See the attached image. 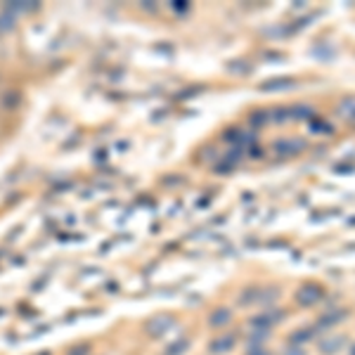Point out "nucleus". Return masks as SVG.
Here are the masks:
<instances>
[{"label":"nucleus","mask_w":355,"mask_h":355,"mask_svg":"<svg viewBox=\"0 0 355 355\" xmlns=\"http://www.w3.org/2000/svg\"><path fill=\"white\" fill-rule=\"evenodd\" d=\"M282 355H306V350L303 348H299V346H289L287 350H284V353Z\"/></svg>","instance_id":"f8f14e48"},{"label":"nucleus","mask_w":355,"mask_h":355,"mask_svg":"<svg viewBox=\"0 0 355 355\" xmlns=\"http://www.w3.org/2000/svg\"><path fill=\"white\" fill-rule=\"evenodd\" d=\"M341 346H343V339H339V336H336V339H327V341H322L320 343V350L324 355H334L336 350H341Z\"/></svg>","instance_id":"0eeeda50"},{"label":"nucleus","mask_w":355,"mask_h":355,"mask_svg":"<svg viewBox=\"0 0 355 355\" xmlns=\"http://www.w3.org/2000/svg\"><path fill=\"white\" fill-rule=\"evenodd\" d=\"M296 83L294 78H275V81H268L260 85V90H287V88H294Z\"/></svg>","instance_id":"39448f33"},{"label":"nucleus","mask_w":355,"mask_h":355,"mask_svg":"<svg viewBox=\"0 0 355 355\" xmlns=\"http://www.w3.org/2000/svg\"><path fill=\"white\" fill-rule=\"evenodd\" d=\"M294 114H299L296 119H310V109H308V107H296Z\"/></svg>","instance_id":"9d476101"},{"label":"nucleus","mask_w":355,"mask_h":355,"mask_svg":"<svg viewBox=\"0 0 355 355\" xmlns=\"http://www.w3.org/2000/svg\"><path fill=\"white\" fill-rule=\"evenodd\" d=\"M232 348V336H225V339H218V341L211 346V353H223V350Z\"/></svg>","instance_id":"1a4fd4ad"},{"label":"nucleus","mask_w":355,"mask_h":355,"mask_svg":"<svg viewBox=\"0 0 355 355\" xmlns=\"http://www.w3.org/2000/svg\"><path fill=\"white\" fill-rule=\"evenodd\" d=\"M313 334H315V329H299V332H294V334L289 336V343H291V346L306 343V341H310V339H313Z\"/></svg>","instance_id":"423d86ee"},{"label":"nucleus","mask_w":355,"mask_h":355,"mask_svg":"<svg viewBox=\"0 0 355 355\" xmlns=\"http://www.w3.org/2000/svg\"><path fill=\"white\" fill-rule=\"evenodd\" d=\"M303 147H306V142H303V140H280V142L275 144V150L280 152V154H287V157H291V154H299Z\"/></svg>","instance_id":"f03ea898"},{"label":"nucleus","mask_w":355,"mask_h":355,"mask_svg":"<svg viewBox=\"0 0 355 355\" xmlns=\"http://www.w3.org/2000/svg\"><path fill=\"white\" fill-rule=\"evenodd\" d=\"M339 114L343 119H355V97H346L341 104H339Z\"/></svg>","instance_id":"6e6552de"},{"label":"nucleus","mask_w":355,"mask_h":355,"mask_svg":"<svg viewBox=\"0 0 355 355\" xmlns=\"http://www.w3.org/2000/svg\"><path fill=\"white\" fill-rule=\"evenodd\" d=\"M249 355H268V353L263 348H251V350H249Z\"/></svg>","instance_id":"2eb2a0df"},{"label":"nucleus","mask_w":355,"mask_h":355,"mask_svg":"<svg viewBox=\"0 0 355 355\" xmlns=\"http://www.w3.org/2000/svg\"><path fill=\"white\" fill-rule=\"evenodd\" d=\"M346 310H329V313H324L320 317V320H317V324H320L322 329H327V327H334V324H339V322L343 320V317H346Z\"/></svg>","instance_id":"7ed1b4c3"},{"label":"nucleus","mask_w":355,"mask_h":355,"mask_svg":"<svg viewBox=\"0 0 355 355\" xmlns=\"http://www.w3.org/2000/svg\"><path fill=\"white\" fill-rule=\"evenodd\" d=\"M230 310L227 308H216L211 313V317H209V322H211V327H216V329H220V327H225L227 322H230Z\"/></svg>","instance_id":"20e7f679"},{"label":"nucleus","mask_w":355,"mask_h":355,"mask_svg":"<svg viewBox=\"0 0 355 355\" xmlns=\"http://www.w3.org/2000/svg\"><path fill=\"white\" fill-rule=\"evenodd\" d=\"M185 348H187V341H178V346L173 350H168V355H180Z\"/></svg>","instance_id":"ddd939ff"},{"label":"nucleus","mask_w":355,"mask_h":355,"mask_svg":"<svg viewBox=\"0 0 355 355\" xmlns=\"http://www.w3.org/2000/svg\"><path fill=\"white\" fill-rule=\"evenodd\" d=\"M310 128H313V130H327V133H332V126H327V123H320V121H313V123H310Z\"/></svg>","instance_id":"9b49d317"},{"label":"nucleus","mask_w":355,"mask_h":355,"mask_svg":"<svg viewBox=\"0 0 355 355\" xmlns=\"http://www.w3.org/2000/svg\"><path fill=\"white\" fill-rule=\"evenodd\" d=\"M322 294H324V291H322L320 284L310 282V284H303V287L299 289V294H296V301H299L301 306L310 308V306H315V303L322 299Z\"/></svg>","instance_id":"f257e3e1"},{"label":"nucleus","mask_w":355,"mask_h":355,"mask_svg":"<svg viewBox=\"0 0 355 355\" xmlns=\"http://www.w3.org/2000/svg\"><path fill=\"white\" fill-rule=\"evenodd\" d=\"M265 121H268V114H253V119H251L253 126H260V123H265Z\"/></svg>","instance_id":"4468645a"},{"label":"nucleus","mask_w":355,"mask_h":355,"mask_svg":"<svg viewBox=\"0 0 355 355\" xmlns=\"http://www.w3.org/2000/svg\"><path fill=\"white\" fill-rule=\"evenodd\" d=\"M350 355H355V343H353V348H350Z\"/></svg>","instance_id":"dca6fc26"}]
</instances>
